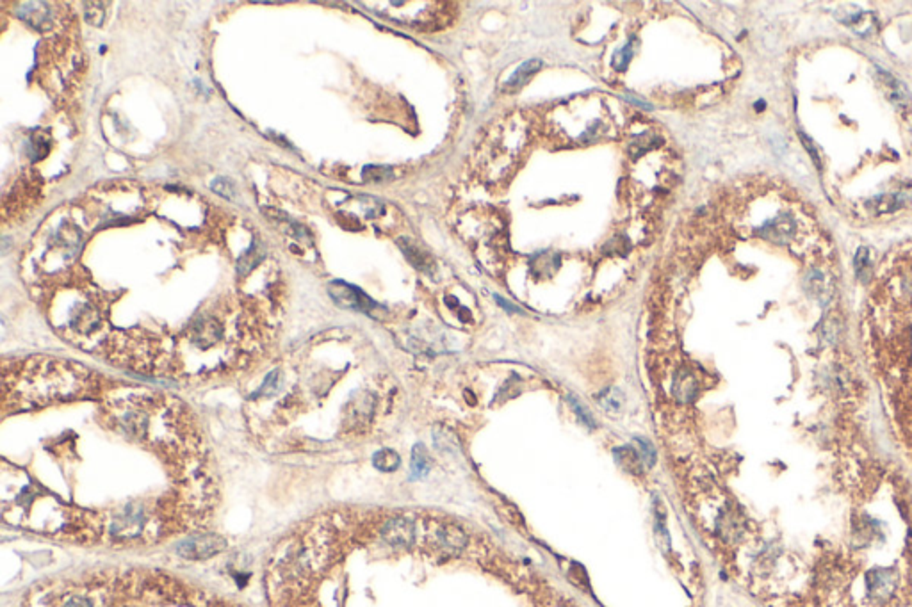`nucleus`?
<instances>
[{
	"instance_id": "17",
	"label": "nucleus",
	"mask_w": 912,
	"mask_h": 607,
	"mask_svg": "<svg viewBox=\"0 0 912 607\" xmlns=\"http://www.w3.org/2000/svg\"><path fill=\"white\" fill-rule=\"evenodd\" d=\"M633 54H635L633 52V42H627L626 45H624L622 49L613 56V61H612L613 68H616V70H624V68L629 64V61L633 59Z\"/></svg>"
},
{
	"instance_id": "12",
	"label": "nucleus",
	"mask_w": 912,
	"mask_h": 607,
	"mask_svg": "<svg viewBox=\"0 0 912 607\" xmlns=\"http://www.w3.org/2000/svg\"><path fill=\"white\" fill-rule=\"evenodd\" d=\"M372 463L382 472H394V470H398L401 460H399V454L396 450L382 449L372 456Z\"/></svg>"
},
{
	"instance_id": "19",
	"label": "nucleus",
	"mask_w": 912,
	"mask_h": 607,
	"mask_svg": "<svg viewBox=\"0 0 912 607\" xmlns=\"http://www.w3.org/2000/svg\"><path fill=\"white\" fill-rule=\"evenodd\" d=\"M569 401H571L572 408H574V412L578 413V417H579V420H581V422H585L588 427H595V420H593L592 413H590L588 410H586L585 406L581 405V401H579V399L572 398V396H571V398H569Z\"/></svg>"
},
{
	"instance_id": "10",
	"label": "nucleus",
	"mask_w": 912,
	"mask_h": 607,
	"mask_svg": "<svg viewBox=\"0 0 912 607\" xmlns=\"http://www.w3.org/2000/svg\"><path fill=\"white\" fill-rule=\"evenodd\" d=\"M401 247H403V252H405L406 259H408L417 269L425 271V273H428V271L432 269L433 267L432 257H430L426 252H422V250H419L415 244H412L410 240H401Z\"/></svg>"
},
{
	"instance_id": "18",
	"label": "nucleus",
	"mask_w": 912,
	"mask_h": 607,
	"mask_svg": "<svg viewBox=\"0 0 912 607\" xmlns=\"http://www.w3.org/2000/svg\"><path fill=\"white\" fill-rule=\"evenodd\" d=\"M392 171L389 168H379V166H367L364 169V178L365 180H372V182H382L391 178Z\"/></svg>"
},
{
	"instance_id": "11",
	"label": "nucleus",
	"mask_w": 912,
	"mask_h": 607,
	"mask_svg": "<svg viewBox=\"0 0 912 607\" xmlns=\"http://www.w3.org/2000/svg\"><path fill=\"white\" fill-rule=\"evenodd\" d=\"M540 66H542L540 59H531V61H528V63L521 64V66H518L517 70H515L513 75H511L510 79H508L506 87H510V90H515V87H518V86H522V84H525L528 80H530V77L533 75L535 71L540 70Z\"/></svg>"
},
{
	"instance_id": "2",
	"label": "nucleus",
	"mask_w": 912,
	"mask_h": 607,
	"mask_svg": "<svg viewBox=\"0 0 912 607\" xmlns=\"http://www.w3.org/2000/svg\"><path fill=\"white\" fill-rule=\"evenodd\" d=\"M528 127L517 118H506L503 123L497 125L488 139L485 141L481 152L485 154V166L488 169L490 178H504L517 168L518 154L524 150L528 141Z\"/></svg>"
},
{
	"instance_id": "13",
	"label": "nucleus",
	"mask_w": 912,
	"mask_h": 607,
	"mask_svg": "<svg viewBox=\"0 0 912 607\" xmlns=\"http://www.w3.org/2000/svg\"><path fill=\"white\" fill-rule=\"evenodd\" d=\"M695 390H697V383H695L693 376L688 374V372H683L676 381V398L683 403L691 401L695 396Z\"/></svg>"
},
{
	"instance_id": "5",
	"label": "nucleus",
	"mask_w": 912,
	"mask_h": 607,
	"mask_svg": "<svg viewBox=\"0 0 912 607\" xmlns=\"http://www.w3.org/2000/svg\"><path fill=\"white\" fill-rule=\"evenodd\" d=\"M383 540L394 547H410L415 538V527L412 520L405 517H396L385 524L382 531Z\"/></svg>"
},
{
	"instance_id": "16",
	"label": "nucleus",
	"mask_w": 912,
	"mask_h": 607,
	"mask_svg": "<svg viewBox=\"0 0 912 607\" xmlns=\"http://www.w3.org/2000/svg\"><path fill=\"white\" fill-rule=\"evenodd\" d=\"M636 443H638V453L643 460V465L650 469L656 463V449H654V446L649 440L636 439Z\"/></svg>"
},
{
	"instance_id": "21",
	"label": "nucleus",
	"mask_w": 912,
	"mask_h": 607,
	"mask_svg": "<svg viewBox=\"0 0 912 607\" xmlns=\"http://www.w3.org/2000/svg\"><path fill=\"white\" fill-rule=\"evenodd\" d=\"M61 607H95L93 602H91L87 596L83 595H73L70 596L68 600H64V603Z\"/></svg>"
},
{
	"instance_id": "15",
	"label": "nucleus",
	"mask_w": 912,
	"mask_h": 607,
	"mask_svg": "<svg viewBox=\"0 0 912 607\" xmlns=\"http://www.w3.org/2000/svg\"><path fill=\"white\" fill-rule=\"evenodd\" d=\"M599 403H601L602 408L609 410V412H615L622 406V392L616 388H609L606 390L604 394L599 398Z\"/></svg>"
},
{
	"instance_id": "3",
	"label": "nucleus",
	"mask_w": 912,
	"mask_h": 607,
	"mask_svg": "<svg viewBox=\"0 0 912 607\" xmlns=\"http://www.w3.org/2000/svg\"><path fill=\"white\" fill-rule=\"evenodd\" d=\"M226 547V541L218 534H200L189 538L178 547V554L188 559H207L216 556Z\"/></svg>"
},
{
	"instance_id": "7",
	"label": "nucleus",
	"mask_w": 912,
	"mask_h": 607,
	"mask_svg": "<svg viewBox=\"0 0 912 607\" xmlns=\"http://www.w3.org/2000/svg\"><path fill=\"white\" fill-rule=\"evenodd\" d=\"M613 456H615L616 463H619L620 469L627 474H635V476H640L643 472V460L640 456L638 449L631 446H622L616 447L613 450Z\"/></svg>"
},
{
	"instance_id": "9",
	"label": "nucleus",
	"mask_w": 912,
	"mask_h": 607,
	"mask_svg": "<svg viewBox=\"0 0 912 607\" xmlns=\"http://www.w3.org/2000/svg\"><path fill=\"white\" fill-rule=\"evenodd\" d=\"M432 470V460L428 456V450L422 443H417L412 450V474L413 479L426 477Z\"/></svg>"
},
{
	"instance_id": "4",
	"label": "nucleus",
	"mask_w": 912,
	"mask_h": 607,
	"mask_svg": "<svg viewBox=\"0 0 912 607\" xmlns=\"http://www.w3.org/2000/svg\"><path fill=\"white\" fill-rule=\"evenodd\" d=\"M328 290H330V296L341 307L353 308V310L360 312H371L376 307L360 289H357L353 285L344 283V281H334V283H330Z\"/></svg>"
},
{
	"instance_id": "1",
	"label": "nucleus",
	"mask_w": 912,
	"mask_h": 607,
	"mask_svg": "<svg viewBox=\"0 0 912 607\" xmlns=\"http://www.w3.org/2000/svg\"><path fill=\"white\" fill-rule=\"evenodd\" d=\"M90 386V372L63 360H30L20 371L6 374V405L15 410L50 405L79 398Z\"/></svg>"
},
{
	"instance_id": "8",
	"label": "nucleus",
	"mask_w": 912,
	"mask_h": 607,
	"mask_svg": "<svg viewBox=\"0 0 912 607\" xmlns=\"http://www.w3.org/2000/svg\"><path fill=\"white\" fill-rule=\"evenodd\" d=\"M439 540L440 544H442L446 548H449V551H462L467 544L466 532H463L460 527H456V525H451V524L440 529Z\"/></svg>"
},
{
	"instance_id": "20",
	"label": "nucleus",
	"mask_w": 912,
	"mask_h": 607,
	"mask_svg": "<svg viewBox=\"0 0 912 607\" xmlns=\"http://www.w3.org/2000/svg\"><path fill=\"white\" fill-rule=\"evenodd\" d=\"M86 8H87L86 9L87 22L93 23V25H100L102 20H104V15H105V9H102V8H104V4H98V2H91V4H86Z\"/></svg>"
},
{
	"instance_id": "22",
	"label": "nucleus",
	"mask_w": 912,
	"mask_h": 607,
	"mask_svg": "<svg viewBox=\"0 0 912 607\" xmlns=\"http://www.w3.org/2000/svg\"><path fill=\"white\" fill-rule=\"evenodd\" d=\"M212 189H214V191H218L219 195H223V196H232L233 195L232 184H230V182L226 180V178H218V180H216L214 184H212Z\"/></svg>"
},
{
	"instance_id": "6",
	"label": "nucleus",
	"mask_w": 912,
	"mask_h": 607,
	"mask_svg": "<svg viewBox=\"0 0 912 607\" xmlns=\"http://www.w3.org/2000/svg\"><path fill=\"white\" fill-rule=\"evenodd\" d=\"M20 18H23L25 22H29L30 25L36 27V29H49L52 27L54 22V13L52 9L49 8V4H42V2H23V4L18 6L16 9Z\"/></svg>"
},
{
	"instance_id": "14",
	"label": "nucleus",
	"mask_w": 912,
	"mask_h": 607,
	"mask_svg": "<svg viewBox=\"0 0 912 607\" xmlns=\"http://www.w3.org/2000/svg\"><path fill=\"white\" fill-rule=\"evenodd\" d=\"M260 257H262V252H260L259 246H257V244H253V246L250 247L248 252H246V253H244L243 257H241L239 264H237V269H239V274H243V276H246V274H248L250 271H252L253 267L257 266V262H259V260H260Z\"/></svg>"
}]
</instances>
